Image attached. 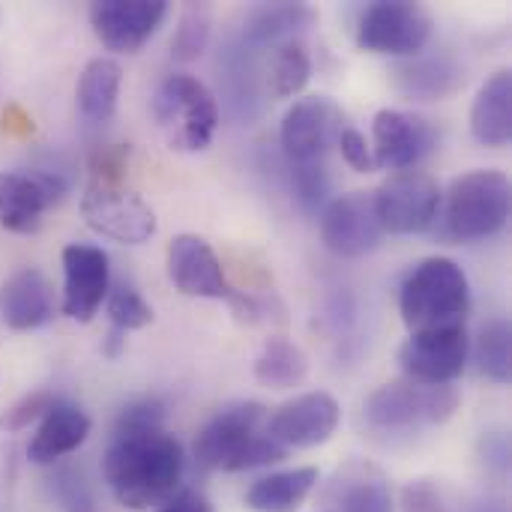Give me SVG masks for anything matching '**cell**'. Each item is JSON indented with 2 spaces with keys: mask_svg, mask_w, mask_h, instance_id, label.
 Listing matches in <instances>:
<instances>
[{
  "mask_svg": "<svg viewBox=\"0 0 512 512\" xmlns=\"http://www.w3.org/2000/svg\"><path fill=\"white\" fill-rule=\"evenodd\" d=\"M186 471L180 441L165 429V405L153 396L123 408L114 438L102 459V474L126 510H147L165 504Z\"/></svg>",
  "mask_w": 512,
  "mask_h": 512,
  "instance_id": "obj_1",
  "label": "cell"
},
{
  "mask_svg": "<svg viewBox=\"0 0 512 512\" xmlns=\"http://www.w3.org/2000/svg\"><path fill=\"white\" fill-rule=\"evenodd\" d=\"M267 408L258 402H231L219 408L195 438V459L207 471H255L276 465L288 456L267 435Z\"/></svg>",
  "mask_w": 512,
  "mask_h": 512,
  "instance_id": "obj_2",
  "label": "cell"
},
{
  "mask_svg": "<svg viewBox=\"0 0 512 512\" xmlns=\"http://www.w3.org/2000/svg\"><path fill=\"white\" fill-rule=\"evenodd\" d=\"M399 312L411 333L462 327L471 312V282L453 258H426L399 288Z\"/></svg>",
  "mask_w": 512,
  "mask_h": 512,
  "instance_id": "obj_3",
  "label": "cell"
},
{
  "mask_svg": "<svg viewBox=\"0 0 512 512\" xmlns=\"http://www.w3.org/2000/svg\"><path fill=\"white\" fill-rule=\"evenodd\" d=\"M153 117L165 144L177 153H201L219 126L216 96L192 75H168L153 96Z\"/></svg>",
  "mask_w": 512,
  "mask_h": 512,
  "instance_id": "obj_4",
  "label": "cell"
},
{
  "mask_svg": "<svg viewBox=\"0 0 512 512\" xmlns=\"http://www.w3.org/2000/svg\"><path fill=\"white\" fill-rule=\"evenodd\" d=\"M459 411V393L450 384L390 381L366 399V423L378 432H417L444 426Z\"/></svg>",
  "mask_w": 512,
  "mask_h": 512,
  "instance_id": "obj_5",
  "label": "cell"
},
{
  "mask_svg": "<svg viewBox=\"0 0 512 512\" xmlns=\"http://www.w3.org/2000/svg\"><path fill=\"white\" fill-rule=\"evenodd\" d=\"M510 177L495 168H480L459 177L447 198V231L456 240H489L510 219Z\"/></svg>",
  "mask_w": 512,
  "mask_h": 512,
  "instance_id": "obj_6",
  "label": "cell"
},
{
  "mask_svg": "<svg viewBox=\"0 0 512 512\" xmlns=\"http://www.w3.org/2000/svg\"><path fill=\"white\" fill-rule=\"evenodd\" d=\"M81 216L87 228L123 246H141L156 234L153 207L141 195L108 180H93L84 189Z\"/></svg>",
  "mask_w": 512,
  "mask_h": 512,
  "instance_id": "obj_7",
  "label": "cell"
},
{
  "mask_svg": "<svg viewBox=\"0 0 512 512\" xmlns=\"http://www.w3.org/2000/svg\"><path fill=\"white\" fill-rule=\"evenodd\" d=\"M432 36V18L411 0H378L363 9L357 24V45L369 54L414 57Z\"/></svg>",
  "mask_w": 512,
  "mask_h": 512,
  "instance_id": "obj_8",
  "label": "cell"
},
{
  "mask_svg": "<svg viewBox=\"0 0 512 512\" xmlns=\"http://www.w3.org/2000/svg\"><path fill=\"white\" fill-rule=\"evenodd\" d=\"M375 213L390 234H423L435 225L441 210V186L423 171H399L372 192Z\"/></svg>",
  "mask_w": 512,
  "mask_h": 512,
  "instance_id": "obj_9",
  "label": "cell"
},
{
  "mask_svg": "<svg viewBox=\"0 0 512 512\" xmlns=\"http://www.w3.org/2000/svg\"><path fill=\"white\" fill-rule=\"evenodd\" d=\"M468 357L471 339L465 324L411 333L399 348V366L417 384H453L465 372Z\"/></svg>",
  "mask_w": 512,
  "mask_h": 512,
  "instance_id": "obj_10",
  "label": "cell"
},
{
  "mask_svg": "<svg viewBox=\"0 0 512 512\" xmlns=\"http://www.w3.org/2000/svg\"><path fill=\"white\" fill-rule=\"evenodd\" d=\"M60 171H3L0 174V225L12 234H36L48 207L66 195Z\"/></svg>",
  "mask_w": 512,
  "mask_h": 512,
  "instance_id": "obj_11",
  "label": "cell"
},
{
  "mask_svg": "<svg viewBox=\"0 0 512 512\" xmlns=\"http://www.w3.org/2000/svg\"><path fill=\"white\" fill-rule=\"evenodd\" d=\"M372 159L381 171H411L417 168L435 147L438 132L435 126L411 111L399 108H381L372 120Z\"/></svg>",
  "mask_w": 512,
  "mask_h": 512,
  "instance_id": "obj_12",
  "label": "cell"
},
{
  "mask_svg": "<svg viewBox=\"0 0 512 512\" xmlns=\"http://www.w3.org/2000/svg\"><path fill=\"white\" fill-rule=\"evenodd\" d=\"M384 228L372 192H348L321 210V240L336 258H363L381 246Z\"/></svg>",
  "mask_w": 512,
  "mask_h": 512,
  "instance_id": "obj_13",
  "label": "cell"
},
{
  "mask_svg": "<svg viewBox=\"0 0 512 512\" xmlns=\"http://www.w3.org/2000/svg\"><path fill=\"white\" fill-rule=\"evenodd\" d=\"M345 129L342 108L327 96H306L288 108L282 117L279 141L288 162H315L339 141Z\"/></svg>",
  "mask_w": 512,
  "mask_h": 512,
  "instance_id": "obj_14",
  "label": "cell"
},
{
  "mask_svg": "<svg viewBox=\"0 0 512 512\" xmlns=\"http://www.w3.org/2000/svg\"><path fill=\"white\" fill-rule=\"evenodd\" d=\"M111 288L108 255L90 243H69L63 249V300L60 312L69 321L90 324Z\"/></svg>",
  "mask_w": 512,
  "mask_h": 512,
  "instance_id": "obj_15",
  "label": "cell"
},
{
  "mask_svg": "<svg viewBox=\"0 0 512 512\" xmlns=\"http://www.w3.org/2000/svg\"><path fill=\"white\" fill-rule=\"evenodd\" d=\"M339 420L342 408L330 393H303L267 417V435L285 450H312L336 435Z\"/></svg>",
  "mask_w": 512,
  "mask_h": 512,
  "instance_id": "obj_16",
  "label": "cell"
},
{
  "mask_svg": "<svg viewBox=\"0 0 512 512\" xmlns=\"http://www.w3.org/2000/svg\"><path fill=\"white\" fill-rule=\"evenodd\" d=\"M168 15L165 0H96L90 24L99 42L117 54H135L159 30Z\"/></svg>",
  "mask_w": 512,
  "mask_h": 512,
  "instance_id": "obj_17",
  "label": "cell"
},
{
  "mask_svg": "<svg viewBox=\"0 0 512 512\" xmlns=\"http://www.w3.org/2000/svg\"><path fill=\"white\" fill-rule=\"evenodd\" d=\"M216 66H219V90L228 114L240 123H252L261 114L267 96L261 48H252L240 36H234L219 51Z\"/></svg>",
  "mask_w": 512,
  "mask_h": 512,
  "instance_id": "obj_18",
  "label": "cell"
},
{
  "mask_svg": "<svg viewBox=\"0 0 512 512\" xmlns=\"http://www.w3.org/2000/svg\"><path fill=\"white\" fill-rule=\"evenodd\" d=\"M168 276L174 288L198 300H231L234 288L225 279L213 246L198 234H180L168 246Z\"/></svg>",
  "mask_w": 512,
  "mask_h": 512,
  "instance_id": "obj_19",
  "label": "cell"
},
{
  "mask_svg": "<svg viewBox=\"0 0 512 512\" xmlns=\"http://www.w3.org/2000/svg\"><path fill=\"white\" fill-rule=\"evenodd\" d=\"M54 312H57L54 285L42 270L24 267L0 285V318L6 327L27 333L45 327L54 318Z\"/></svg>",
  "mask_w": 512,
  "mask_h": 512,
  "instance_id": "obj_20",
  "label": "cell"
},
{
  "mask_svg": "<svg viewBox=\"0 0 512 512\" xmlns=\"http://www.w3.org/2000/svg\"><path fill=\"white\" fill-rule=\"evenodd\" d=\"M396 90L411 102H444L465 84V66L453 54H414L393 69Z\"/></svg>",
  "mask_w": 512,
  "mask_h": 512,
  "instance_id": "obj_21",
  "label": "cell"
},
{
  "mask_svg": "<svg viewBox=\"0 0 512 512\" xmlns=\"http://www.w3.org/2000/svg\"><path fill=\"white\" fill-rule=\"evenodd\" d=\"M90 429H93V423L78 405L54 399V405L45 411V417L39 420V426L27 444V459L42 468L57 465L60 459L72 456L90 438Z\"/></svg>",
  "mask_w": 512,
  "mask_h": 512,
  "instance_id": "obj_22",
  "label": "cell"
},
{
  "mask_svg": "<svg viewBox=\"0 0 512 512\" xmlns=\"http://www.w3.org/2000/svg\"><path fill=\"white\" fill-rule=\"evenodd\" d=\"M471 135L477 144L501 150L512 138V75L510 69L495 72L471 105Z\"/></svg>",
  "mask_w": 512,
  "mask_h": 512,
  "instance_id": "obj_23",
  "label": "cell"
},
{
  "mask_svg": "<svg viewBox=\"0 0 512 512\" xmlns=\"http://www.w3.org/2000/svg\"><path fill=\"white\" fill-rule=\"evenodd\" d=\"M312 21H315V12L306 3H261V6H252L246 12L243 27H240V39L246 45L264 51L267 45H279L285 39H294V33Z\"/></svg>",
  "mask_w": 512,
  "mask_h": 512,
  "instance_id": "obj_24",
  "label": "cell"
},
{
  "mask_svg": "<svg viewBox=\"0 0 512 512\" xmlns=\"http://www.w3.org/2000/svg\"><path fill=\"white\" fill-rule=\"evenodd\" d=\"M120 81H123V69L111 57H93L84 66V72L78 75L75 102H78V111L87 123L102 126L114 117Z\"/></svg>",
  "mask_w": 512,
  "mask_h": 512,
  "instance_id": "obj_25",
  "label": "cell"
},
{
  "mask_svg": "<svg viewBox=\"0 0 512 512\" xmlns=\"http://www.w3.org/2000/svg\"><path fill=\"white\" fill-rule=\"evenodd\" d=\"M333 512H393V492L375 468L351 465L330 486Z\"/></svg>",
  "mask_w": 512,
  "mask_h": 512,
  "instance_id": "obj_26",
  "label": "cell"
},
{
  "mask_svg": "<svg viewBox=\"0 0 512 512\" xmlns=\"http://www.w3.org/2000/svg\"><path fill=\"white\" fill-rule=\"evenodd\" d=\"M315 486H318L315 468L276 471L252 483V489L246 492V507L252 512H297Z\"/></svg>",
  "mask_w": 512,
  "mask_h": 512,
  "instance_id": "obj_27",
  "label": "cell"
},
{
  "mask_svg": "<svg viewBox=\"0 0 512 512\" xmlns=\"http://www.w3.org/2000/svg\"><path fill=\"white\" fill-rule=\"evenodd\" d=\"M309 375V357L300 345L285 336H273L255 357V381L270 390L297 387Z\"/></svg>",
  "mask_w": 512,
  "mask_h": 512,
  "instance_id": "obj_28",
  "label": "cell"
},
{
  "mask_svg": "<svg viewBox=\"0 0 512 512\" xmlns=\"http://www.w3.org/2000/svg\"><path fill=\"white\" fill-rule=\"evenodd\" d=\"M312 78V57L300 39H285L276 45L270 60L264 63V87L273 99L297 96Z\"/></svg>",
  "mask_w": 512,
  "mask_h": 512,
  "instance_id": "obj_29",
  "label": "cell"
},
{
  "mask_svg": "<svg viewBox=\"0 0 512 512\" xmlns=\"http://www.w3.org/2000/svg\"><path fill=\"white\" fill-rule=\"evenodd\" d=\"M471 357L477 363V372L495 384H510L512 375V330L510 321L498 318L489 321L480 336L474 339Z\"/></svg>",
  "mask_w": 512,
  "mask_h": 512,
  "instance_id": "obj_30",
  "label": "cell"
},
{
  "mask_svg": "<svg viewBox=\"0 0 512 512\" xmlns=\"http://www.w3.org/2000/svg\"><path fill=\"white\" fill-rule=\"evenodd\" d=\"M210 27H213V9L207 3H186L171 39V54L180 63L195 60L207 42H210Z\"/></svg>",
  "mask_w": 512,
  "mask_h": 512,
  "instance_id": "obj_31",
  "label": "cell"
},
{
  "mask_svg": "<svg viewBox=\"0 0 512 512\" xmlns=\"http://www.w3.org/2000/svg\"><path fill=\"white\" fill-rule=\"evenodd\" d=\"M105 312L111 318V330L120 333H132V330H144L153 324V309L150 303L126 282H117L108 288L105 297Z\"/></svg>",
  "mask_w": 512,
  "mask_h": 512,
  "instance_id": "obj_32",
  "label": "cell"
},
{
  "mask_svg": "<svg viewBox=\"0 0 512 512\" xmlns=\"http://www.w3.org/2000/svg\"><path fill=\"white\" fill-rule=\"evenodd\" d=\"M288 171H291V189H294L297 204L303 210H309V213L324 210L327 201H330V171H327V162L324 159L288 162Z\"/></svg>",
  "mask_w": 512,
  "mask_h": 512,
  "instance_id": "obj_33",
  "label": "cell"
},
{
  "mask_svg": "<svg viewBox=\"0 0 512 512\" xmlns=\"http://www.w3.org/2000/svg\"><path fill=\"white\" fill-rule=\"evenodd\" d=\"M336 147L342 150V159H345L357 174H372V171H375L372 144L366 141V135H363V132H357V129L345 126V129H342V135H339V141H336Z\"/></svg>",
  "mask_w": 512,
  "mask_h": 512,
  "instance_id": "obj_34",
  "label": "cell"
},
{
  "mask_svg": "<svg viewBox=\"0 0 512 512\" xmlns=\"http://www.w3.org/2000/svg\"><path fill=\"white\" fill-rule=\"evenodd\" d=\"M51 405H54V399H51L48 393H33V396H27L24 402H18V405L0 420V426H3V429H12V432L27 429L33 420H42L45 411H48Z\"/></svg>",
  "mask_w": 512,
  "mask_h": 512,
  "instance_id": "obj_35",
  "label": "cell"
},
{
  "mask_svg": "<svg viewBox=\"0 0 512 512\" xmlns=\"http://www.w3.org/2000/svg\"><path fill=\"white\" fill-rule=\"evenodd\" d=\"M54 492H57V501L63 504L66 512H93L90 510L87 486L75 471H60L57 480H54Z\"/></svg>",
  "mask_w": 512,
  "mask_h": 512,
  "instance_id": "obj_36",
  "label": "cell"
},
{
  "mask_svg": "<svg viewBox=\"0 0 512 512\" xmlns=\"http://www.w3.org/2000/svg\"><path fill=\"white\" fill-rule=\"evenodd\" d=\"M402 512H450L441 492L429 483H408L402 489Z\"/></svg>",
  "mask_w": 512,
  "mask_h": 512,
  "instance_id": "obj_37",
  "label": "cell"
},
{
  "mask_svg": "<svg viewBox=\"0 0 512 512\" xmlns=\"http://www.w3.org/2000/svg\"><path fill=\"white\" fill-rule=\"evenodd\" d=\"M159 512H213V504L201 495V492H177V495H171L165 504H162V510Z\"/></svg>",
  "mask_w": 512,
  "mask_h": 512,
  "instance_id": "obj_38",
  "label": "cell"
},
{
  "mask_svg": "<svg viewBox=\"0 0 512 512\" xmlns=\"http://www.w3.org/2000/svg\"><path fill=\"white\" fill-rule=\"evenodd\" d=\"M483 450H486V465L498 468L501 474L510 468V444H507L504 435H498V432H495V435H486Z\"/></svg>",
  "mask_w": 512,
  "mask_h": 512,
  "instance_id": "obj_39",
  "label": "cell"
},
{
  "mask_svg": "<svg viewBox=\"0 0 512 512\" xmlns=\"http://www.w3.org/2000/svg\"><path fill=\"white\" fill-rule=\"evenodd\" d=\"M123 342H126V333L111 330V333H108V342H105V357H117L120 348H123Z\"/></svg>",
  "mask_w": 512,
  "mask_h": 512,
  "instance_id": "obj_40",
  "label": "cell"
},
{
  "mask_svg": "<svg viewBox=\"0 0 512 512\" xmlns=\"http://www.w3.org/2000/svg\"><path fill=\"white\" fill-rule=\"evenodd\" d=\"M471 512H504V507H498V504H483V507H477V510Z\"/></svg>",
  "mask_w": 512,
  "mask_h": 512,
  "instance_id": "obj_41",
  "label": "cell"
}]
</instances>
